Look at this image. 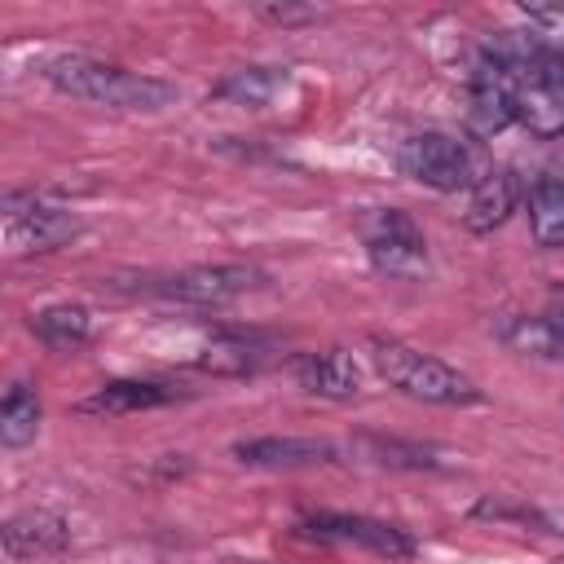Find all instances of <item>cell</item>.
<instances>
[{
	"instance_id": "6da1fadb",
	"label": "cell",
	"mask_w": 564,
	"mask_h": 564,
	"mask_svg": "<svg viewBox=\"0 0 564 564\" xmlns=\"http://www.w3.org/2000/svg\"><path fill=\"white\" fill-rule=\"evenodd\" d=\"M44 79L79 101L93 106H110V110H167L176 101V88L167 79L154 75H137L97 57H79V53H62L53 62H44Z\"/></svg>"
},
{
	"instance_id": "7a4b0ae2",
	"label": "cell",
	"mask_w": 564,
	"mask_h": 564,
	"mask_svg": "<svg viewBox=\"0 0 564 564\" xmlns=\"http://www.w3.org/2000/svg\"><path fill=\"white\" fill-rule=\"evenodd\" d=\"M370 361L405 397H419V401H432V405H476L480 401V388L463 370H454L441 357L419 352V348H410L401 339L375 335L370 339Z\"/></svg>"
},
{
	"instance_id": "3957f363",
	"label": "cell",
	"mask_w": 564,
	"mask_h": 564,
	"mask_svg": "<svg viewBox=\"0 0 564 564\" xmlns=\"http://www.w3.org/2000/svg\"><path fill=\"white\" fill-rule=\"evenodd\" d=\"M361 242H366L370 264L383 278L419 282L427 273V238H423L419 220L401 207H375L361 220Z\"/></svg>"
},
{
	"instance_id": "277c9868",
	"label": "cell",
	"mask_w": 564,
	"mask_h": 564,
	"mask_svg": "<svg viewBox=\"0 0 564 564\" xmlns=\"http://www.w3.org/2000/svg\"><path fill=\"white\" fill-rule=\"evenodd\" d=\"M516 119L542 141L564 137V79L546 44L516 53Z\"/></svg>"
},
{
	"instance_id": "5b68a950",
	"label": "cell",
	"mask_w": 564,
	"mask_h": 564,
	"mask_svg": "<svg viewBox=\"0 0 564 564\" xmlns=\"http://www.w3.org/2000/svg\"><path fill=\"white\" fill-rule=\"evenodd\" d=\"M397 163L410 181H419L427 189H441V194L467 189L485 176V172H476V154L467 150V141H458L449 132H414L401 145Z\"/></svg>"
},
{
	"instance_id": "8992f818",
	"label": "cell",
	"mask_w": 564,
	"mask_h": 564,
	"mask_svg": "<svg viewBox=\"0 0 564 564\" xmlns=\"http://www.w3.org/2000/svg\"><path fill=\"white\" fill-rule=\"evenodd\" d=\"M0 220H4V247L9 256H40V251H57L62 242L75 238L79 220L66 207H53L35 194H4L0 203Z\"/></svg>"
},
{
	"instance_id": "52a82bcc",
	"label": "cell",
	"mask_w": 564,
	"mask_h": 564,
	"mask_svg": "<svg viewBox=\"0 0 564 564\" xmlns=\"http://www.w3.org/2000/svg\"><path fill=\"white\" fill-rule=\"evenodd\" d=\"M260 282H264V273L251 269V264H194V269H181V273L145 282V291L163 295V300H176V304L220 308V304H234L238 295L256 291Z\"/></svg>"
},
{
	"instance_id": "ba28073f",
	"label": "cell",
	"mask_w": 564,
	"mask_h": 564,
	"mask_svg": "<svg viewBox=\"0 0 564 564\" xmlns=\"http://www.w3.org/2000/svg\"><path fill=\"white\" fill-rule=\"evenodd\" d=\"M471 128L480 137L502 132L516 123V53L485 48L471 66Z\"/></svg>"
},
{
	"instance_id": "9c48e42d",
	"label": "cell",
	"mask_w": 564,
	"mask_h": 564,
	"mask_svg": "<svg viewBox=\"0 0 564 564\" xmlns=\"http://www.w3.org/2000/svg\"><path fill=\"white\" fill-rule=\"evenodd\" d=\"M304 529L322 542H339V546H361L370 555L383 560H410L414 555V538L388 520L375 516H348V511H313L304 516Z\"/></svg>"
},
{
	"instance_id": "30bf717a",
	"label": "cell",
	"mask_w": 564,
	"mask_h": 564,
	"mask_svg": "<svg viewBox=\"0 0 564 564\" xmlns=\"http://www.w3.org/2000/svg\"><path fill=\"white\" fill-rule=\"evenodd\" d=\"M66 542H70V529L57 511H22L4 524L9 560H48V555H62Z\"/></svg>"
},
{
	"instance_id": "8fae6325",
	"label": "cell",
	"mask_w": 564,
	"mask_h": 564,
	"mask_svg": "<svg viewBox=\"0 0 564 564\" xmlns=\"http://www.w3.org/2000/svg\"><path fill=\"white\" fill-rule=\"evenodd\" d=\"M234 458L247 467H313V463H330L335 445L313 436H256V441H238Z\"/></svg>"
},
{
	"instance_id": "7c38bea8",
	"label": "cell",
	"mask_w": 564,
	"mask_h": 564,
	"mask_svg": "<svg viewBox=\"0 0 564 564\" xmlns=\"http://www.w3.org/2000/svg\"><path fill=\"white\" fill-rule=\"evenodd\" d=\"M295 379L330 401H348L361 392V370L344 348H322V352H304L295 357Z\"/></svg>"
},
{
	"instance_id": "4fadbf2b",
	"label": "cell",
	"mask_w": 564,
	"mask_h": 564,
	"mask_svg": "<svg viewBox=\"0 0 564 564\" xmlns=\"http://www.w3.org/2000/svg\"><path fill=\"white\" fill-rule=\"evenodd\" d=\"M520 203V181L507 172V167H489L476 185H471V198H467V212H463V225L471 234H494Z\"/></svg>"
},
{
	"instance_id": "5bb4252c",
	"label": "cell",
	"mask_w": 564,
	"mask_h": 564,
	"mask_svg": "<svg viewBox=\"0 0 564 564\" xmlns=\"http://www.w3.org/2000/svg\"><path fill=\"white\" fill-rule=\"evenodd\" d=\"M176 401V388L167 383H150V379H115V383H101L93 397L79 401V414H93V419H119V414H137V410H154V405H167Z\"/></svg>"
},
{
	"instance_id": "9a60e30c",
	"label": "cell",
	"mask_w": 564,
	"mask_h": 564,
	"mask_svg": "<svg viewBox=\"0 0 564 564\" xmlns=\"http://www.w3.org/2000/svg\"><path fill=\"white\" fill-rule=\"evenodd\" d=\"M529 229L538 247H564V176H538L529 185Z\"/></svg>"
},
{
	"instance_id": "2e32d148",
	"label": "cell",
	"mask_w": 564,
	"mask_h": 564,
	"mask_svg": "<svg viewBox=\"0 0 564 564\" xmlns=\"http://www.w3.org/2000/svg\"><path fill=\"white\" fill-rule=\"evenodd\" d=\"M31 330H35V339H40L44 348L70 352V348H79V344L88 339L93 322H88V308H84V304H48V308H40V313L31 317Z\"/></svg>"
},
{
	"instance_id": "e0dca14e",
	"label": "cell",
	"mask_w": 564,
	"mask_h": 564,
	"mask_svg": "<svg viewBox=\"0 0 564 564\" xmlns=\"http://www.w3.org/2000/svg\"><path fill=\"white\" fill-rule=\"evenodd\" d=\"M35 432H40V397L26 383H13L0 401V445L22 449L35 441Z\"/></svg>"
},
{
	"instance_id": "ac0fdd59",
	"label": "cell",
	"mask_w": 564,
	"mask_h": 564,
	"mask_svg": "<svg viewBox=\"0 0 564 564\" xmlns=\"http://www.w3.org/2000/svg\"><path fill=\"white\" fill-rule=\"evenodd\" d=\"M256 366H260V348L247 335H212L198 352V370H207V375L238 379V375H251Z\"/></svg>"
},
{
	"instance_id": "d6986e66",
	"label": "cell",
	"mask_w": 564,
	"mask_h": 564,
	"mask_svg": "<svg viewBox=\"0 0 564 564\" xmlns=\"http://www.w3.org/2000/svg\"><path fill=\"white\" fill-rule=\"evenodd\" d=\"M520 348H529V352H546V357L564 361V291H555V295L546 300L542 317L524 322V339H520Z\"/></svg>"
},
{
	"instance_id": "ffe728a7",
	"label": "cell",
	"mask_w": 564,
	"mask_h": 564,
	"mask_svg": "<svg viewBox=\"0 0 564 564\" xmlns=\"http://www.w3.org/2000/svg\"><path fill=\"white\" fill-rule=\"evenodd\" d=\"M278 84H282L278 70L251 66V70H234L229 79H220V84H216V97L238 101V106H264V101L278 93Z\"/></svg>"
},
{
	"instance_id": "44dd1931",
	"label": "cell",
	"mask_w": 564,
	"mask_h": 564,
	"mask_svg": "<svg viewBox=\"0 0 564 564\" xmlns=\"http://www.w3.org/2000/svg\"><path fill=\"white\" fill-rule=\"evenodd\" d=\"M366 449L379 458V463H388V467H436V458H432V449L427 445H401V441H383V436H370L366 441Z\"/></svg>"
},
{
	"instance_id": "7402d4cb",
	"label": "cell",
	"mask_w": 564,
	"mask_h": 564,
	"mask_svg": "<svg viewBox=\"0 0 564 564\" xmlns=\"http://www.w3.org/2000/svg\"><path fill=\"white\" fill-rule=\"evenodd\" d=\"M256 18H264L273 26H295V22H317L322 9H313V4H256Z\"/></svg>"
}]
</instances>
